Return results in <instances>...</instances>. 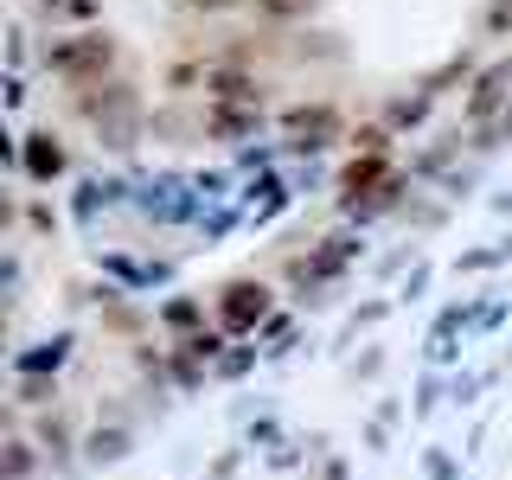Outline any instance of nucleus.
Returning <instances> with one entry per match:
<instances>
[{
    "label": "nucleus",
    "mask_w": 512,
    "mask_h": 480,
    "mask_svg": "<svg viewBox=\"0 0 512 480\" xmlns=\"http://www.w3.org/2000/svg\"><path fill=\"white\" fill-rule=\"evenodd\" d=\"M116 32L109 26H84V32H52L45 39V52H39V64L58 77V84H103V77H116Z\"/></svg>",
    "instance_id": "1"
},
{
    "label": "nucleus",
    "mask_w": 512,
    "mask_h": 480,
    "mask_svg": "<svg viewBox=\"0 0 512 480\" xmlns=\"http://www.w3.org/2000/svg\"><path fill=\"white\" fill-rule=\"evenodd\" d=\"M269 320H276V288L263 276H231L218 282L212 295V327H224L231 340H250V333H263Z\"/></svg>",
    "instance_id": "2"
},
{
    "label": "nucleus",
    "mask_w": 512,
    "mask_h": 480,
    "mask_svg": "<svg viewBox=\"0 0 512 480\" xmlns=\"http://www.w3.org/2000/svg\"><path fill=\"white\" fill-rule=\"evenodd\" d=\"M340 103H327V96H314V103H288L282 109V135H288V154H320L340 141Z\"/></svg>",
    "instance_id": "3"
},
{
    "label": "nucleus",
    "mask_w": 512,
    "mask_h": 480,
    "mask_svg": "<svg viewBox=\"0 0 512 480\" xmlns=\"http://www.w3.org/2000/svg\"><path fill=\"white\" fill-rule=\"evenodd\" d=\"M506 103H512V58H493L487 71L468 84V96H461V122L480 135V128H493L506 116Z\"/></svg>",
    "instance_id": "4"
},
{
    "label": "nucleus",
    "mask_w": 512,
    "mask_h": 480,
    "mask_svg": "<svg viewBox=\"0 0 512 480\" xmlns=\"http://www.w3.org/2000/svg\"><path fill=\"white\" fill-rule=\"evenodd\" d=\"M64 109H71L77 122H109V116H122V109H141V90L128 84V77H103V84H77L71 96H64Z\"/></svg>",
    "instance_id": "5"
},
{
    "label": "nucleus",
    "mask_w": 512,
    "mask_h": 480,
    "mask_svg": "<svg viewBox=\"0 0 512 480\" xmlns=\"http://www.w3.org/2000/svg\"><path fill=\"white\" fill-rule=\"evenodd\" d=\"M391 180H404L391 154H352L346 167H340V212H352V205H365V199H378Z\"/></svg>",
    "instance_id": "6"
},
{
    "label": "nucleus",
    "mask_w": 512,
    "mask_h": 480,
    "mask_svg": "<svg viewBox=\"0 0 512 480\" xmlns=\"http://www.w3.org/2000/svg\"><path fill=\"white\" fill-rule=\"evenodd\" d=\"M20 173L32 186H52L71 173V148H64L58 128H32V135H20Z\"/></svg>",
    "instance_id": "7"
},
{
    "label": "nucleus",
    "mask_w": 512,
    "mask_h": 480,
    "mask_svg": "<svg viewBox=\"0 0 512 480\" xmlns=\"http://www.w3.org/2000/svg\"><path fill=\"white\" fill-rule=\"evenodd\" d=\"M269 84L256 71H244V64H212L205 71V103H224V109H263Z\"/></svg>",
    "instance_id": "8"
},
{
    "label": "nucleus",
    "mask_w": 512,
    "mask_h": 480,
    "mask_svg": "<svg viewBox=\"0 0 512 480\" xmlns=\"http://www.w3.org/2000/svg\"><path fill=\"white\" fill-rule=\"evenodd\" d=\"M32 442L45 448V468H58V474H71L77 468V429H71V416L64 410H52V416H39V429H32Z\"/></svg>",
    "instance_id": "9"
},
{
    "label": "nucleus",
    "mask_w": 512,
    "mask_h": 480,
    "mask_svg": "<svg viewBox=\"0 0 512 480\" xmlns=\"http://www.w3.org/2000/svg\"><path fill=\"white\" fill-rule=\"evenodd\" d=\"M71 333H52V340H39L32 352H13V378H58L64 359H71Z\"/></svg>",
    "instance_id": "10"
},
{
    "label": "nucleus",
    "mask_w": 512,
    "mask_h": 480,
    "mask_svg": "<svg viewBox=\"0 0 512 480\" xmlns=\"http://www.w3.org/2000/svg\"><path fill=\"white\" fill-rule=\"evenodd\" d=\"M39 468H45V448L26 429H7V442H0V480H39Z\"/></svg>",
    "instance_id": "11"
},
{
    "label": "nucleus",
    "mask_w": 512,
    "mask_h": 480,
    "mask_svg": "<svg viewBox=\"0 0 512 480\" xmlns=\"http://www.w3.org/2000/svg\"><path fill=\"white\" fill-rule=\"evenodd\" d=\"M128 448H135V429H122V423L103 429V423H96L90 436H84V461H90V468H116Z\"/></svg>",
    "instance_id": "12"
},
{
    "label": "nucleus",
    "mask_w": 512,
    "mask_h": 480,
    "mask_svg": "<svg viewBox=\"0 0 512 480\" xmlns=\"http://www.w3.org/2000/svg\"><path fill=\"white\" fill-rule=\"evenodd\" d=\"M141 135H148V109H122V116L96 122V148H109V154H128Z\"/></svg>",
    "instance_id": "13"
},
{
    "label": "nucleus",
    "mask_w": 512,
    "mask_h": 480,
    "mask_svg": "<svg viewBox=\"0 0 512 480\" xmlns=\"http://www.w3.org/2000/svg\"><path fill=\"white\" fill-rule=\"evenodd\" d=\"M154 320H160L167 333H180V340H192V333L205 327V301H199V295H173V301H160Z\"/></svg>",
    "instance_id": "14"
},
{
    "label": "nucleus",
    "mask_w": 512,
    "mask_h": 480,
    "mask_svg": "<svg viewBox=\"0 0 512 480\" xmlns=\"http://www.w3.org/2000/svg\"><path fill=\"white\" fill-rule=\"evenodd\" d=\"M256 128V109H224V103H205V141H231V135H250Z\"/></svg>",
    "instance_id": "15"
},
{
    "label": "nucleus",
    "mask_w": 512,
    "mask_h": 480,
    "mask_svg": "<svg viewBox=\"0 0 512 480\" xmlns=\"http://www.w3.org/2000/svg\"><path fill=\"white\" fill-rule=\"evenodd\" d=\"M429 103H436V96H429L423 84H416V96H391V103H384V122H391V128H416V122H423L429 116Z\"/></svg>",
    "instance_id": "16"
},
{
    "label": "nucleus",
    "mask_w": 512,
    "mask_h": 480,
    "mask_svg": "<svg viewBox=\"0 0 512 480\" xmlns=\"http://www.w3.org/2000/svg\"><path fill=\"white\" fill-rule=\"evenodd\" d=\"M340 52H346V45L333 39V32H301V39L288 45V58H301V64H308V58H340Z\"/></svg>",
    "instance_id": "17"
},
{
    "label": "nucleus",
    "mask_w": 512,
    "mask_h": 480,
    "mask_svg": "<svg viewBox=\"0 0 512 480\" xmlns=\"http://www.w3.org/2000/svg\"><path fill=\"white\" fill-rule=\"evenodd\" d=\"M20 410H58V378H20V397H13Z\"/></svg>",
    "instance_id": "18"
},
{
    "label": "nucleus",
    "mask_w": 512,
    "mask_h": 480,
    "mask_svg": "<svg viewBox=\"0 0 512 480\" xmlns=\"http://www.w3.org/2000/svg\"><path fill=\"white\" fill-rule=\"evenodd\" d=\"M352 154H391V122H359L352 128Z\"/></svg>",
    "instance_id": "19"
},
{
    "label": "nucleus",
    "mask_w": 512,
    "mask_h": 480,
    "mask_svg": "<svg viewBox=\"0 0 512 480\" xmlns=\"http://www.w3.org/2000/svg\"><path fill=\"white\" fill-rule=\"evenodd\" d=\"M455 148H461V135H442L436 148H423V154H416V173H423V180H429V173H442L448 160H455Z\"/></svg>",
    "instance_id": "20"
},
{
    "label": "nucleus",
    "mask_w": 512,
    "mask_h": 480,
    "mask_svg": "<svg viewBox=\"0 0 512 480\" xmlns=\"http://www.w3.org/2000/svg\"><path fill=\"white\" fill-rule=\"evenodd\" d=\"M480 32H487V39H506L512 32V0H487V7H480Z\"/></svg>",
    "instance_id": "21"
},
{
    "label": "nucleus",
    "mask_w": 512,
    "mask_h": 480,
    "mask_svg": "<svg viewBox=\"0 0 512 480\" xmlns=\"http://www.w3.org/2000/svg\"><path fill=\"white\" fill-rule=\"evenodd\" d=\"M250 365H256V346H237V352H224V359L212 365V372H218V378H244Z\"/></svg>",
    "instance_id": "22"
},
{
    "label": "nucleus",
    "mask_w": 512,
    "mask_h": 480,
    "mask_svg": "<svg viewBox=\"0 0 512 480\" xmlns=\"http://www.w3.org/2000/svg\"><path fill=\"white\" fill-rule=\"evenodd\" d=\"M26 224H32L39 237H52V231H58V212H52L45 199H32V205H26Z\"/></svg>",
    "instance_id": "23"
},
{
    "label": "nucleus",
    "mask_w": 512,
    "mask_h": 480,
    "mask_svg": "<svg viewBox=\"0 0 512 480\" xmlns=\"http://www.w3.org/2000/svg\"><path fill=\"white\" fill-rule=\"evenodd\" d=\"M506 141H512V103H506V116L493 122V128H480V141H474V148H506Z\"/></svg>",
    "instance_id": "24"
},
{
    "label": "nucleus",
    "mask_w": 512,
    "mask_h": 480,
    "mask_svg": "<svg viewBox=\"0 0 512 480\" xmlns=\"http://www.w3.org/2000/svg\"><path fill=\"white\" fill-rule=\"evenodd\" d=\"M256 13H269V20H295V13H308V0H250Z\"/></svg>",
    "instance_id": "25"
},
{
    "label": "nucleus",
    "mask_w": 512,
    "mask_h": 480,
    "mask_svg": "<svg viewBox=\"0 0 512 480\" xmlns=\"http://www.w3.org/2000/svg\"><path fill=\"white\" fill-rule=\"evenodd\" d=\"M192 13H231V7H250V0H180Z\"/></svg>",
    "instance_id": "26"
}]
</instances>
